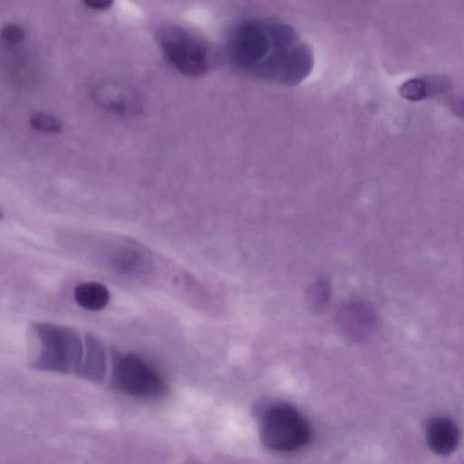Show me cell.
<instances>
[{
    "mask_svg": "<svg viewBox=\"0 0 464 464\" xmlns=\"http://www.w3.org/2000/svg\"><path fill=\"white\" fill-rule=\"evenodd\" d=\"M75 302L85 310L99 311L110 301V292L100 283L88 282L78 285L73 293Z\"/></svg>",
    "mask_w": 464,
    "mask_h": 464,
    "instance_id": "obj_10",
    "label": "cell"
},
{
    "mask_svg": "<svg viewBox=\"0 0 464 464\" xmlns=\"http://www.w3.org/2000/svg\"><path fill=\"white\" fill-rule=\"evenodd\" d=\"M39 341V353L34 365L42 370L79 373L84 344L80 334L68 326L40 323L33 326Z\"/></svg>",
    "mask_w": 464,
    "mask_h": 464,
    "instance_id": "obj_2",
    "label": "cell"
},
{
    "mask_svg": "<svg viewBox=\"0 0 464 464\" xmlns=\"http://www.w3.org/2000/svg\"><path fill=\"white\" fill-rule=\"evenodd\" d=\"M1 36L9 44H20L24 39L25 34L23 27L19 24L8 23L3 25Z\"/></svg>",
    "mask_w": 464,
    "mask_h": 464,
    "instance_id": "obj_14",
    "label": "cell"
},
{
    "mask_svg": "<svg viewBox=\"0 0 464 464\" xmlns=\"http://www.w3.org/2000/svg\"><path fill=\"white\" fill-rule=\"evenodd\" d=\"M335 324L343 336L352 342L360 343L373 334L378 319L370 303L353 298L339 307L335 314Z\"/></svg>",
    "mask_w": 464,
    "mask_h": 464,
    "instance_id": "obj_6",
    "label": "cell"
},
{
    "mask_svg": "<svg viewBox=\"0 0 464 464\" xmlns=\"http://www.w3.org/2000/svg\"><path fill=\"white\" fill-rule=\"evenodd\" d=\"M29 124L32 129L46 132L59 133L63 130L62 122L54 116L45 112H35L29 119Z\"/></svg>",
    "mask_w": 464,
    "mask_h": 464,
    "instance_id": "obj_13",
    "label": "cell"
},
{
    "mask_svg": "<svg viewBox=\"0 0 464 464\" xmlns=\"http://www.w3.org/2000/svg\"><path fill=\"white\" fill-rule=\"evenodd\" d=\"M113 3L114 2L111 0H84V1H82V4L86 7H88L90 9H93V10H99V11L109 9L113 5Z\"/></svg>",
    "mask_w": 464,
    "mask_h": 464,
    "instance_id": "obj_15",
    "label": "cell"
},
{
    "mask_svg": "<svg viewBox=\"0 0 464 464\" xmlns=\"http://www.w3.org/2000/svg\"><path fill=\"white\" fill-rule=\"evenodd\" d=\"M425 436L428 446L434 453L447 456L457 449L460 432L454 420L439 416L428 421Z\"/></svg>",
    "mask_w": 464,
    "mask_h": 464,
    "instance_id": "obj_7",
    "label": "cell"
},
{
    "mask_svg": "<svg viewBox=\"0 0 464 464\" xmlns=\"http://www.w3.org/2000/svg\"><path fill=\"white\" fill-rule=\"evenodd\" d=\"M449 87V81L442 77H418L403 82L400 87V93L403 98L415 102L443 92Z\"/></svg>",
    "mask_w": 464,
    "mask_h": 464,
    "instance_id": "obj_9",
    "label": "cell"
},
{
    "mask_svg": "<svg viewBox=\"0 0 464 464\" xmlns=\"http://www.w3.org/2000/svg\"><path fill=\"white\" fill-rule=\"evenodd\" d=\"M112 384L139 398H156L166 391L160 372L148 361L130 353H112Z\"/></svg>",
    "mask_w": 464,
    "mask_h": 464,
    "instance_id": "obj_5",
    "label": "cell"
},
{
    "mask_svg": "<svg viewBox=\"0 0 464 464\" xmlns=\"http://www.w3.org/2000/svg\"><path fill=\"white\" fill-rule=\"evenodd\" d=\"M111 263L119 272L133 273L142 266L143 257L137 249L123 248L112 256Z\"/></svg>",
    "mask_w": 464,
    "mask_h": 464,
    "instance_id": "obj_12",
    "label": "cell"
},
{
    "mask_svg": "<svg viewBox=\"0 0 464 464\" xmlns=\"http://www.w3.org/2000/svg\"><path fill=\"white\" fill-rule=\"evenodd\" d=\"M156 38L168 62L180 73L199 77L209 67L206 44L187 29L171 24L159 27Z\"/></svg>",
    "mask_w": 464,
    "mask_h": 464,
    "instance_id": "obj_3",
    "label": "cell"
},
{
    "mask_svg": "<svg viewBox=\"0 0 464 464\" xmlns=\"http://www.w3.org/2000/svg\"><path fill=\"white\" fill-rule=\"evenodd\" d=\"M106 367L105 351L102 343L93 335H86L84 355L79 375L97 381L102 379Z\"/></svg>",
    "mask_w": 464,
    "mask_h": 464,
    "instance_id": "obj_8",
    "label": "cell"
},
{
    "mask_svg": "<svg viewBox=\"0 0 464 464\" xmlns=\"http://www.w3.org/2000/svg\"><path fill=\"white\" fill-rule=\"evenodd\" d=\"M228 56L243 72L256 78L295 85L314 68V53L290 25L265 18L237 24L227 41Z\"/></svg>",
    "mask_w": 464,
    "mask_h": 464,
    "instance_id": "obj_1",
    "label": "cell"
},
{
    "mask_svg": "<svg viewBox=\"0 0 464 464\" xmlns=\"http://www.w3.org/2000/svg\"><path fill=\"white\" fill-rule=\"evenodd\" d=\"M310 437L311 429L307 420L291 405H273L263 416L261 439L274 451L298 450L308 443Z\"/></svg>",
    "mask_w": 464,
    "mask_h": 464,
    "instance_id": "obj_4",
    "label": "cell"
},
{
    "mask_svg": "<svg viewBox=\"0 0 464 464\" xmlns=\"http://www.w3.org/2000/svg\"><path fill=\"white\" fill-rule=\"evenodd\" d=\"M331 299V284L327 277L321 276L309 284L305 293L308 309L314 314H321L327 308Z\"/></svg>",
    "mask_w": 464,
    "mask_h": 464,
    "instance_id": "obj_11",
    "label": "cell"
}]
</instances>
